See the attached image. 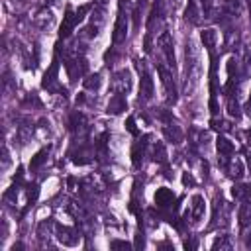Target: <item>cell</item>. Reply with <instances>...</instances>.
Instances as JSON below:
<instances>
[{
	"mask_svg": "<svg viewBox=\"0 0 251 251\" xmlns=\"http://www.w3.org/2000/svg\"><path fill=\"white\" fill-rule=\"evenodd\" d=\"M129 10H131V2L129 0H120V10H118V18H116V25H114V33H112V43H124L127 37V29H129Z\"/></svg>",
	"mask_w": 251,
	"mask_h": 251,
	"instance_id": "cell-1",
	"label": "cell"
},
{
	"mask_svg": "<svg viewBox=\"0 0 251 251\" xmlns=\"http://www.w3.org/2000/svg\"><path fill=\"white\" fill-rule=\"evenodd\" d=\"M135 67H137V71H139V75H141L139 98H143V100H151V98H153V92H155V88H153V78H151L149 71L145 69L143 61H135Z\"/></svg>",
	"mask_w": 251,
	"mask_h": 251,
	"instance_id": "cell-2",
	"label": "cell"
},
{
	"mask_svg": "<svg viewBox=\"0 0 251 251\" xmlns=\"http://www.w3.org/2000/svg\"><path fill=\"white\" fill-rule=\"evenodd\" d=\"M157 71H159V76H161V82H163V88L167 92V100L169 102H175L176 100V86H175V78H173V73L165 67V65H157Z\"/></svg>",
	"mask_w": 251,
	"mask_h": 251,
	"instance_id": "cell-3",
	"label": "cell"
},
{
	"mask_svg": "<svg viewBox=\"0 0 251 251\" xmlns=\"http://www.w3.org/2000/svg\"><path fill=\"white\" fill-rule=\"evenodd\" d=\"M157 45H159V49H161L167 65L171 69H175V49H173V37H171V33L169 31H163L159 35V39H157Z\"/></svg>",
	"mask_w": 251,
	"mask_h": 251,
	"instance_id": "cell-4",
	"label": "cell"
},
{
	"mask_svg": "<svg viewBox=\"0 0 251 251\" xmlns=\"http://www.w3.org/2000/svg\"><path fill=\"white\" fill-rule=\"evenodd\" d=\"M57 75H59V63L57 59L53 61V65L47 69V73L43 75V80H41V86L49 92H61V86H59V80H57Z\"/></svg>",
	"mask_w": 251,
	"mask_h": 251,
	"instance_id": "cell-5",
	"label": "cell"
},
{
	"mask_svg": "<svg viewBox=\"0 0 251 251\" xmlns=\"http://www.w3.org/2000/svg\"><path fill=\"white\" fill-rule=\"evenodd\" d=\"M55 235H57L59 243H63V245H67V247H75V245H78V241H80L78 231H75L73 227H67V226H57V227H55Z\"/></svg>",
	"mask_w": 251,
	"mask_h": 251,
	"instance_id": "cell-6",
	"label": "cell"
},
{
	"mask_svg": "<svg viewBox=\"0 0 251 251\" xmlns=\"http://www.w3.org/2000/svg\"><path fill=\"white\" fill-rule=\"evenodd\" d=\"M80 20H78V16H76V12L71 8V6H67V10H65V16H63V24H61V27H59V37H69L71 33H73V29H75V25L78 24Z\"/></svg>",
	"mask_w": 251,
	"mask_h": 251,
	"instance_id": "cell-7",
	"label": "cell"
},
{
	"mask_svg": "<svg viewBox=\"0 0 251 251\" xmlns=\"http://www.w3.org/2000/svg\"><path fill=\"white\" fill-rule=\"evenodd\" d=\"M112 86H114V92L116 94H127L129 92V88H131V76H129V71H126V69H122V71H118L116 75H114V78H112Z\"/></svg>",
	"mask_w": 251,
	"mask_h": 251,
	"instance_id": "cell-8",
	"label": "cell"
},
{
	"mask_svg": "<svg viewBox=\"0 0 251 251\" xmlns=\"http://www.w3.org/2000/svg\"><path fill=\"white\" fill-rule=\"evenodd\" d=\"M241 204H239V212H237V218H239V224L245 227V226H249L251 224V192L243 198V200H239Z\"/></svg>",
	"mask_w": 251,
	"mask_h": 251,
	"instance_id": "cell-9",
	"label": "cell"
},
{
	"mask_svg": "<svg viewBox=\"0 0 251 251\" xmlns=\"http://www.w3.org/2000/svg\"><path fill=\"white\" fill-rule=\"evenodd\" d=\"M163 133H165L167 141H171V143H175V145H178V143L182 141V129H180L176 124H173V122H167V124L163 126Z\"/></svg>",
	"mask_w": 251,
	"mask_h": 251,
	"instance_id": "cell-10",
	"label": "cell"
},
{
	"mask_svg": "<svg viewBox=\"0 0 251 251\" xmlns=\"http://www.w3.org/2000/svg\"><path fill=\"white\" fill-rule=\"evenodd\" d=\"M147 139H149V135H147V137H143V141H137V143L133 145V149H131V163H133V167H135V169H139V167H141V163H143L145 149H147Z\"/></svg>",
	"mask_w": 251,
	"mask_h": 251,
	"instance_id": "cell-11",
	"label": "cell"
},
{
	"mask_svg": "<svg viewBox=\"0 0 251 251\" xmlns=\"http://www.w3.org/2000/svg\"><path fill=\"white\" fill-rule=\"evenodd\" d=\"M186 216H190V220H192L194 224L202 220V216H204V198H202L200 194H196V196L192 198V204H190V212H188Z\"/></svg>",
	"mask_w": 251,
	"mask_h": 251,
	"instance_id": "cell-12",
	"label": "cell"
},
{
	"mask_svg": "<svg viewBox=\"0 0 251 251\" xmlns=\"http://www.w3.org/2000/svg\"><path fill=\"white\" fill-rule=\"evenodd\" d=\"M173 200H175V194H173V190L171 188H157V192H155V204L159 206V208H169L171 204H173Z\"/></svg>",
	"mask_w": 251,
	"mask_h": 251,
	"instance_id": "cell-13",
	"label": "cell"
},
{
	"mask_svg": "<svg viewBox=\"0 0 251 251\" xmlns=\"http://www.w3.org/2000/svg\"><path fill=\"white\" fill-rule=\"evenodd\" d=\"M126 108H127L126 96H124V94H114V96L110 98V102H108L106 112H108V114H122Z\"/></svg>",
	"mask_w": 251,
	"mask_h": 251,
	"instance_id": "cell-14",
	"label": "cell"
},
{
	"mask_svg": "<svg viewBox=\"0 0 251 251\" xmlns=\"http://www.w3.org/2000/svg\"><path fill=\"white\" fill-rule=\"evenodd\" d=\"M216 147H218V153H220L222 157H229V155L235 153V143H233L231 139H227L226 135H220V137H218Z\"/></svg>",
	"mask_w": 251,
	"mask_h": 251,
	"instance_id": "cell-15",
	"label": "cell"
},
{
	"mask_svg": "<svg viewBox=\"0 0 251 251\" xmlns=\"http://www.w3.org/2000/svg\"><path fill=\"white\" fill-rule=\"evenodd\" d=\"M226 171H227V175H229L231 178L239 180V178L243 176V161H241V159H237V157L229 159V161H227V165H226Z\"/></svg>",
	"mask_w": 251,
	"mask_h": 251,
	"instance_id": "cell-16",
	"label": "cell"
},
{
	"mask_svg": "<svg viewBox=\"0 0 251 251\" xmlns=\"http://www.w3.org/2000/svg\"><path fill=\"white\" fill-rule=\"evenodd\" d=\"M151 159L155 163H167V151H165V145L161 141L153 143V147H151Z\"/></svg>",
	"mask_w": 251,
	"mask_h": 251,
	"instance_id": "cell-17",
	"label": "cell"
},
{
	"mask_svg": "<svg viewBox=\"0 0 251 251\" xmlns=\"http://www.w3.org/2000/svg\"><path fill=\"white\" fill-rule=\"evenodd\" d=\"M184 18H186L190 24H200V10H198V6H196V2H194V0H190V2H188L186 12H184Z\"/></svg>",
	"mask_w": 251,
	"mask_h": 251,
	"instance_id": "cell-18",
	"label": "cell"
},
{
	"mask_svg": "<svg viewBox=\"0 0 251 251\" xmlns=\"http://www.w3.org/2000/svg\"><path fill=\"white\" fill-rule=\"evenodd\" d=\"M200 39H202V43H204V47H208L210 51L216 47V41H218V33H216V29H204L202 33H200Z\"/></svg>",
	"mask_w": 251,
	"mask_h": 251,
	"instance_id": "cell-19",
	"label": "cell"
},
{
	"mask_svg": "<svg viewBox=\"0 0 251 251\" xmlns=\"http://www.w3.org/2000/svg\"><path fill=\"white\" fill-rule=\"evenodd\" d=\"M47 157H49V147H43V149H41V151H37V153L33 155V159L29 161V169H31V171L39 169V167L47 161Z\"/></svg>",
	"mask_w": 251,
	"mask_h": 251,
	"instance_id": "cell-20",
	"label": "cell"
},
{
	"mask_svg": "<svg viewBox=\"0 0 251 251\" xmlns=\"http://www.w3.org/2000/svg\"><path fill=\"white\" fill-rule=\"evenodd\" d=\"M100 82H102V76H100L98 73H94V75H88V76L82 80V86H84L86 90H98V88H100Z\"/></svg>",
	"mask_w": 251,
	"mask_h": 251,
	"instance_id": "cell-21",
	"label": "cell"
},
{
	"mask_svg": "<svg viewBox=\"0 0 251 251\" xmlns=\"http://www.w3.org/2000/svg\"><path fill=\"white\" fill-rule=\"evenodd\" d=\"M249 192H251V184H233V188H231V196L235 200H243Z\"/></svg>",
	"mask_w": 251,
	"mask_h": 251,
	"instance_id": "cell-22",
	"label": "cell"
},
{
	"mask_svg": "<svg viewBox=\"0 0 251 251\" xmlns=\"http://www.w3.org/2000/svg\"><path fill=\"white\" fill-rule=\"evenodd\" d=\"M51 22H53V16H51V12H49V10L39 12V14H37V18H35V24H37L41 29L49 27V24H51Z\"/></svg>",
	"mask_w": 251,
	"mask_h": 251,
	"instance_id": "cell-23",
	"label": "cell"
},
{
	"mask_svg": "<svg viewBox=\"0 0 251 251\" xmlns=\"http://www.w3.org/2000/svg\"><path fill=\"white\" fill-rule=\"evenodd\" d=\"M227 114H229L231 118H235V120L241 116V112H239V104H237V100L233 98V94L227 96Z\"/></svg>",
	"mask_w": 251,
	"mask_h": 251,
	"instance_id": "cell-24",
	"label": "cell"
},
{
	"mask_svg": "<svg viewBox=\"0 0 251 251\" xmlns=\"http://www.w3.org/2000/svg\"><path fill=\"white\" fill-rule=\"evenodd\" d=\"M73 163H75V165H86V163H90V153H88L86 149L76 151V153L73 155Z\"/></svg>",
	"mask_w": 251,
	"mask_h": 251,
	"instance_id": "cell-25",
	"label": "cell"
},
{
	"mask_svg": "<svg viewBox=\"0 0 251 251\" xmlns=\"http://www.w3.org/2000/svg\"><path fill=\"white\" fill-rule=\"evenodd\" d=\"M18 137H20V141H22V143H27V141H29V137H31V126L22 124V126L18 127Z\"/></svg>",
	"mask_w": 251,
	"mask_h": 251,
	"instance_id": "cell-26",
	"label": "cell"
},
{
	"mask_svg": "<svg viewBox=\"0 0 251 251\" xmlns=\"http://www.w3.org/2000/svg\"><path fill=\"white\" fill-rule=\"evenodd\" d=\"M214 249H231V241L224 235V237H218L216 241H214V245H212Z\"/></svg>",
	"mask_w": 251,
	"mask_h": 251,
	"instance_id": "cell-27",
	"label": "cell"
},
{
	"mask_svg": "<svg viewBox=\"0 0 251 251\" xmlns=\"http://www.w3.org/2000/svg\"><path fill=\"white\" fill-rule=\"evenodd\" d=\"M126 127H127V131H129V133H133V135H137V133H139V129L135 127V120H133V116H129V118L126 120Z\"/></svg>",
	"mask_w": 251,
	"mask_h": 251,
	"instance_id": "cell-28",
	"label": "cell"
},
{
	"mask_svg": "<svg viewBox=\"0 0 251 251\" xmlns=\"http://www.w3.org/2000/svg\"><path fill=\"white\" fill-rule=\"evenodd\" d=\"M110 247H114V249H118V247H122V249H129L131 245H129L127 241H112Z\"/></svg>",
	"mask_w": 251,
	"mask_h": 251,
	"instance_id": "cell-29",
	"label": "cell"
},
{
	"mask_svg": "<svg viewBox=\"0 0 251 251\" xmlns=\"http://www.w3.org/2000/svg\"><path fill=\"white\" fill-rule=\"evenodd\" d=\"M182 182H184V184H194V178H192L190 175H184V176H182Z\"/></svg>",
	"mask_w": 251,
	"mask_h": 251,
	"instance_id": "cell-30",
	"label": "cell"
},
{
	"mask_svg": "<svg viewBox=\"0 0 251 251\" xmlns=\"http://www.w3.org/2000/svg\"><path fill=\"white\" fill-rule=\"evenodd\" d=\"M243 110H245V112H251V92H249V98H247V102H245Z\"/></svg>",
	"mask_w": 251,
	"mask_h": 251,
	"instance_id": "cell-31",
	"label": "cell"
},
{
	"mask_svg": "<svg viewBox=\"0 0 251 251\" xmlns=\"http://www.w3.org/2000/svg\"><path fill=\"white\" fill-rule=\"evenodd\" d=\"M245 137H247V143L251 145V129H245Z\"/></svg>",
	"mask_w": 251,
	"mask_h": 251,
	"instance_id": "cell-32",
	"label": "cell"
},
{
	"mask_svg": "<svg viewBox=\"0 0 251 251\" xmlns=\"http://www.w3.org/2000/svg\"><path fill=\"white\" fill-rule=\"evenodd\" d=\"M247 165H249V169H251V153L247 155Z\"/></svg>",
	"mask_w": 251,
	"mask_h": 251,
	"instance_id": "cell-33",
	"label": "cell"
}]
</instances>
